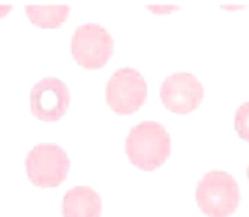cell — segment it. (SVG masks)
Returning a JSON list of instances; mask_svg holds the SVG:
<instances>
[{
	"label": "cell",
	"instance_id": "1",
	"mask_svg": "<svg viewBox=\"0 0 249 217\" xmlns=\"http://www.w3.org/2000/svg\"><path fill=\"white\" fill-rule=\"evenodd\" d=\"M170 136L156 121H142L134 126L125 140V152L131 164L145 171L162 167L170 157Z\"/></svg>",
	"mask_w": 249,
	"mask_h": 217
},
{
	"label": "cell",
	"instance_id": "2",
	"mask_svg": "<svg viewBox=\"0 0 249 217\" xmlns=\"http://www.w3.org/2000/svg\"><path fill=\"white\" fill-rule=\"evenodd\" d=\"M199 209L208 217H229L240 204L238 184L232 175L220 170L208 172L196 189Z\"/></svg>",
	"mask_w": 249,
	"mask_h": 217
},
{
	"label": "cell",
	"instance_id": "3",
	"mask_svg": "<svg viewBox=\"0 0 249 217\" xmlns=\"http://www.w3.org/2000/svg\"><path fill=\"white\" fill-rule=\"evenodd\" d=\"M26 171L34 186L53 188L62 184L70 171V159L57 145L36 146L26 159Z\"/></svg>",
	"mask_w": 249,
	"mask_h": 217
},
{
	"label": "cell",
	"instance_id": "4",
	"mask_svg": "<svg viewBox=\"0 0 249 217\" xmlns=\"http://www.w3.org/2000/svg\"><path fill=\"white\" fill-rule=\"evenodd\" d=\"M114 43L104 27L95 23L78 27L71 41V51L79 66L87 69H100L113 53Z\"/></svg>",
	"mask_w": 249,
	"mask_h": 217
},
{
	"label": "cell",
	"instance_id": "5",
	"mask_svg": "<svg viewBox=\"0 0 249 217\" xmlns=\"http://www.w3.org/2000/svg\"><path fill=\"white\" fill-rule=\"evenodd\" d=\"M147 97V85L142 75L133 68H121L106 86V101L119 116H130L142 107Z\"/></svg>",
	"mask_w": 249,
	"mask_h": 217
},
{
	"label": "cell",
	"instance_id": "6",
	"mask_svg": "<svg viewBox=\"0 0 249 217\" xmlns=\"http://www.w3.org/2000/svg\"><path fill=\"white\" fill-rule=\"evenodd\" d=\"M204 97L201 82L191 73H174L160 87V99L170 112L189 114L199 107Z\"/></svg>",
	"mask_w": 249,
	"mask_h": 217
},
{
	"label": "cell",
	"instance_id": "7",
	"mask_svg": "<svg viewBox=\"0 0 249 217\" xmlns=\"http://www.w3.org/2000/svg\"><path fill=\"white\" fill-rule=\"evenodd\" d=\"M70 101L65 83L57 78H44L31 91V112L43 121H56L66 114Z\"/></svg>",
	"mask_w": 249,
	"mask_h": 217
},
{
	"label": "cell",
	"instance_id": "8",
	"mask_svg": "<svg viewBox=\"0 0 249 217\" xmlns=\"http://www.w3.org/2000/svg\"><path fill=\"white\" fill-rule=\"evenodd\" d=\"M101 211V197L90 187H74L63 197V217H100Z\"/></svg>",
	"mask_w": 249,
	"mask_h": 217
},
{
	"label": "cell",
	"instance_id": "9",
	"mask_svg": "<svg viewBox=\"0 0 249 217\" xmlns=\"http://www.w3.org/2000/svg\"><path fill=\"white\" fill-rule=\"evenodd\" d=\"M26 14L32 23L40 28H58L67 19V5H27Z\"/></svg>",
	"mask_w": 249,
	"mask_h": 217
},
{
	"label": "cell",
	"instance_id": "10",
	"mask_svg": "<svg viewBox=\"0 0 249 217\" xmlns=\"http://www.w3.org/2000/svg\"><path fill=\"white\" fill-rule=\"evenodd\" d=\"M235 129L242 140L249 142V102L243 103L236 111Z\"/></svg>",
	"mask_w": 249,
	"mask_h": 217
},
{
	"label": "cell",
	"instance_id": "11",
	"mask_svg": "<svg viewBox=\"0 0 249 217\" xmlns=\"http://www.w3.org/2000/svg\"><path fill=\"white\" fill-rule=\"evenodd\" d=\"M247 176H248V181H249V165H248V169H247Z\"/></svg>",
	"mask_w": 249,
	"mask_h": 217
}]
</instances>
